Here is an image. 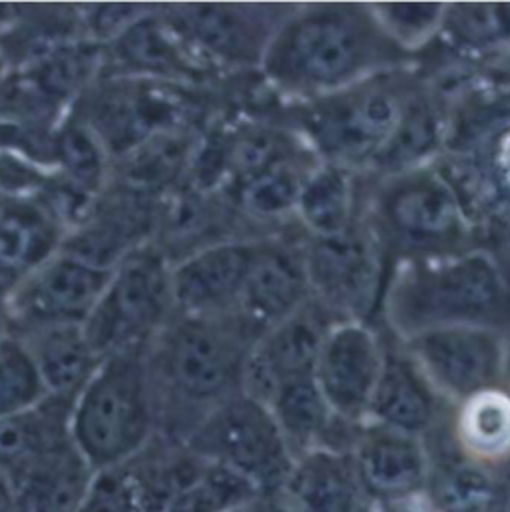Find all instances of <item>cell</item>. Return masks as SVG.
I'll return each instance as SVG.
<instances>
[{
	"instance_id": "15",
	"label": "cell",
	"mask_w": 510,
	"mask_h": 512,
	"mask_svg": "<svg viewBox=\"0 0 510 512\" xmlns=\"http://www.w3.org/2000/svg\"><path fill=\"white\" fill-rule=\"evenodd\" d=\"M295 6L198 4L180 10L186 32L210 54L234 64H261L265 48Z\"/></svg>"
},
{
	"instance_id": "8",
	"label": "cell",
	"mask_w": 510,
	"mask_h": 512,
	"mask_svg": "<svg viewBox=\"0 0 510 512\" xmlns=\"http://www.w3.org/2000/svg\"><path fill=\"white\" fill-rule=\"evenodd\" d=\"M170 299V275L162 257L150 250L124 257L82 329L94 355L108 359L132 353V345L160 323Z\"/></svg>"
},
{
	"instance_id": "7",
	"label": "cell",
	"mask_w": 510,
	"mask_h": 512,
	"mask_svg": "<svg viewBox=\"0 0 510 512\" xmlns=\"http://www.w3.org/2000/svg\"><path fill=\"white\" fill-rule=\"evenodd\" d=\"M182 443L250 481L259 495L279 493L295 465L267 405L244 393L210 411Z\"/></svg>"
},
{
	"instance_id": "28",
	"label": "cell",
	"mask_w": 510,
	"mask_h": 512,
	"mask_svg": "<svg viewBox=\"0 0 510 512\" xmlns=\"http://www.w3.org/2000/svg\"><path fill=\"white\" fill-rule=\"evenodd\" d=\"M441 32L463 52L489 54L510 46V4H447Z\"/></svg>"
},
{
	"instance_id": "37",
	"label": "cell",
	"mask_w": 510,
	"mask_h": 512,
	"mask_svg": "<svg viewBox=\"0 0 510 512\" xmlns=\"http://www.w3.org/2000/svg\"><path fill=\"white\" fill-rule=\"evenodd\" d=\"M44 184V176L40 170L14 154H0V194L18 196L28 190H36Z\"/></svg>"
},
{
	"instance_id": "30",
	"label": "cell",
	"mask_w": 510,
	"mask_h": 512,
	"mask_svg": "<svg viewBox=\"0 0 510 512\" xmlns=\"http://www.w3.org/2000/svg\"><path fill=\"white\" fill-rule=\"evenodd\" d=\"M48 399L36 363L26 347L0 341V419L26 413Z\"/></svg>"
},
{
	"instance_id": "2",
	"label": "cell",
	"mask_w": 510,
	"mask_h": 512,
	"mask_svg": "<svg viewBox=\"0 0 510 512\" xmlns=\"http://www.w3.org/2000/svg\"><path fill=\"white\" fill-rule=\"evenodd\" d=\"M385 317L399 341L457 325L510 335L509 277L483 250L405 259L385 291Z\"/></svg>"
},
{
	"instance_id": "11",
	"label": "cell",
	"mask_w": 510,
	"mask_h": 512,
	"mask_svg": "<svg viewBox=\"0 0 510 512\" xmlns=\"http://www.w3.org/2000/svg\"><path fill=\"white\" fill-rule=\"evenodd\" d=\"M385 361V343L361 321L335 323L321 345L313 379L331 413L351 425L367 421Z\"/></svg>"
},
{
	"instance_id": "38",
	"label": "cell",
	"mask_w": 510,
	"mask_h": 512,
	"mask_svg": "<svg viewBox=\"0 0 510 512\" xmlns=\"http://www.w3.org/2000/svg\"><path fill=\"white\" fill-rule=\"evenodd\" d=\"M371 512H437L429 503V499L423 495L413 497H401V499H389V501H375Z\"/></svg>"
},
{
	"instance_id": "21",
	"label": "cell",
	"mask_w": 510,
	"mask_h": 512,
	"mask_svg": "<svg viewBox=\"0 0 510 512\" xmlns=\"http://www.w3.org/2000/svg\"><path fill=\"white\" fill-rule=\"evenodd\" d=\"M94 471L72 443L40 457L10 481L18 512H78Z\"/></svg>"
},
{
	"instance_id": "9",
	"label": "cell",
	"mask_w": 510,
	"mask_h": 512,
	"mask_svg": "<svg viewBox=\"0 0 510 512\" xmlns=\"http://www.w3.org/2000/svg\"><path fill=\"white\" fill-rule=\"evenodd\" d=\"M507 337L485 327L457 325L417 333L401 341V347L455 407L487 389L503 387Z\"/></svg>"
},
{
	"instance_id": "14",
	"label": "cell",
	"mask_w": 510,
	"mask_h": 512,
	"mask_svg": "<svg viewBox=\"0 0 510 512\" xmlns=\"http://www.w3.org/2000/svg\"><path fill=\"white\" fill-rule=\"evenodd\" d=\"M351 455L363 489L373 503L425 493L431 467L425 439L363 423Z\"/></svg>"
},
{
	"instance_id": "29",
	"label": "cell",
	"mask_w": 510,
	"mask_h": 512,
	"mask_svg": "<svg viewBox=\"0 0 510 512\" xmlns=\"http://www.w3.org/2000/svg\"><path fill=\"white\" fill-rule=\"evenodd\" d=\"M259 497L257 489L234 471L206 461L202 471L162 512H238Z\"/></svg>"
},
{
	"instance_id": "24",
	"label": "cell",
	"mask_w": 510,
	"mask_h": 512,
	"mask_svg": "<svg viewBox=\"0 0 510 512\" xmlns=\"http://www.w3.org/2000/svg\"><path fill=\"white\" fill-rule=\"evenodd\" d=\"M355 206L353 172L323 162L303 180L293 212L311 238H335L355 226Z\"/></svg>"
},
{
	"instance_id": "41",
	"label": "cell",
	"mask_w": 510,
	"mask_h": 512,
	"mask_svg": "<svg viewBox=\"0 0 510 512\" xmlns=\"http://www.w3.org/2000/svg\"><path fill=\"white\" fill-rule=\"evenodd\" d=\"M0 512H18L14 483L4 473H0Z\"/></svg>"
},
{
	"instance_id": "16",
	"label": "cell",
	"mask_w": 510,
	"mask_h": 512,
	"mask_svg": "<svg viewBox=\"0 0 510 512\" xmlns=\"http://www.w3.org/2000/svg\"><path fill=\"white\" fill-rule=\"evenodd\" d=\"M449 405L429 383L419 365L399 345H385V361L373 391L367 421L413 437L427 439L449 417Z\"/></svg>"
},
{
	"instance_id": "35",
	"label": "cell",
	"mask_w": 510,
	"mask_h": 512,
	"mask_svg": "<svg viewBox=\"0 0 510 512\" xmlns=\"http://www.w3.org/2000/svg\"><path fill=\"white\" fill-rule=\"evenodd\" d=\"M62 162L84 188H92L100 178V154L94 140L78 128H70L62 134L58 144Z\"/></svg>"
},
{
	"instance_id": "39",
	"label": "cell",
	"mask_w": 510,
	"mask_h": 512,
	"mask_svg": "<svg viewBox=\"0 0 510 512\" xmlns=\"http://www.w3.org/2000/svg\"><path fill=\"white\" fill-rule=\"evenodd\" d=\"M491 512H510V461L497 469V495Z\"/></svg>"
},
{
	"instance_id": "5",
	"label": "cell",
	"mask_w": 510,
	"mask_h": 512,
	"mask_svg": "<svg viewBox=\"0 0 510 512\" xmlns=\"http://www.w3.org/2000/svg\"><path fill=\"white\" fill-rule=\"evenodd\" d=\"M371 220L369 232L379 246L399 250L409 256L405 259L467 252L471 218L441 170L429 164L385 176L373 200Z\"/></svg>"
},
{
	"instance_id": "40",
	"label": "cell",
	"mask_w": 510,
	"mask_h": 512,
	"mask_svg": "<svg viewBox=\"0 0 510 512\" xmlns=\"http://www.w3.org/2000/svg\"><path fill=\"white\" fill-rule=\"evenodd\" d=\"M244 512H295V509L279 495H259L254 503H250Z\"/></svg>"
},
{
	"instance_id": "18",
	"label": "cell",
	"mask_w": 510,
	"mask_h": 512,
	"mask_svg": "<svg viewBox=\"0 0 510 512\" xmlns=\"http://www.w3.org/2000/svg\"><path fill=\"white\" fill-rule=\"evenodd\" d=\"M112 275L74 257L54 259L32 275L16 301V311L36 323L74 325L90 315Z\"/></svg>"
},
{
	"instance_id": "4",
	"label": "cell",
	"mask_w": 510,
	"mask_h": 512,
	"mask_svg": "<svg viewBox=\"0 0 510 512\" xmlns=\"http://www.w3.org/2000/svg\"><path fill=\"white\" fill-rule=\"evenodd\" d=\"M156 405L146 365L134 353L104 359L76 395L70 441L96 471L124 467L152 441Z\"/></svg>"
},
{
	"instance_id": "17",
	"label": "cell",
	"mask_w": 510,
	"mask_h": 512,
	"mask_svg": "<svg viewBox=\"0 0 510 512\" xmlns=\"http://www.w3.org/2000/svg\"><path fill=\"white\" fill-rule=\"evenodd\" d=\"M311 299L303 248L259 244L248 281L242 291L238 315L261 337Z\"/></svg>"
},
{
	"instance_id": "36",
	"label": "cell",
	"mask_w": 510,
	"mask_h": 512,
	"mask_svg": "<svg viewBox=\"0 0 510 512\" xmlns=\"http://www.w3.org/2000/svg\"><path fill=\"white\" fill-rule=\"evenodd\" d=\"M126 48L140 64L156 68L180 66V56L170 40L152 26H140L126 38Z\"/></svg>"
},
{
	"instance_id": "31",
	"label": "cell",
	"mask_w": 510,
	"mask_h": 512,
	"mask_svg": "<svg viewBox=\"0 0 510 512\" xmlns=\"http://www.w3.org/2000/svg\"><path fill=\"white\" fill-rule=\"evenodd\" d=\"M445 6L435 2H379L371 4V10L387 36L409 52L441 32Z\"/></svg>"
},
{
	"instance_id": "26",
	"label": "cell",
	"mask_w": 510,
	"mask_h": 512,
	"mask_svg": "<svg viewBox=\"0 0 510 512\" xmlns=\"http://www.w3.org/2000/svg\"><path fill=\"white\" fill-rule=\"evenodd\" d=\"M441 142H445V128L439 122L437 108L423 94L413 92L395 132L371 168L395 176L427 166L429 156Z\"/></svg>"
},
{
	"instance_id": "6",
	"label": "cell",
	"mask_w": 510,
	"mask_h": 512,
	"mask_svg": "<svg viewBox=\"0 0 510 512\" xmlns=\"http://www.w3.org/2000/svg\"><path fill=\"white\" fill-rule=\"evenodd\" d=\"M413 92L395 72L377 74L341 92L315 98L305 128L325 162L351 172L371 168L395 132Z\"/></svg>"
},
{
	"instance_id": "1",
	"label": "cell",
	"mask_w": 510,
	"mask_h": 512,
	"mask_svg": "<svg viewBox=\"0 0 510 512\" xmlns=\"http://www.w3.org/2000/svg\"><path fill=\"white\" fill-rule=\"evenodd\" d=\"M405 58L371 4L295 6L271 36L261 70L279 90L309 100L341 92Z\"/></svg>"
},
{
	"instance_id": "34",
	"label": "cell",
	"mask_w": 510,
	"mask_h": 512,
	"mask_svg": "<svg viewBox=\"0 0 510 512\" xmlns=\"http://www.w3.org/2000/svg\"><path fill=\"white\" fill-rule=\"evenodd\" d=\"M483 158L477 164L483 188L510 208V124L481 144Z\"/></svg>"
},
{
	"instance_id": "27",
	"label": "cell",
	"mask_w": 510,
	"mask_h": 512,
	"mask_svg": "<svg viewBox=\"0 0 510 512\" xmlns=\"http://www.w3.org/2000/svg\"><path fill=\"white\" fill-rule=\"evenodd\" d=\"M54 242V228L34 206L0 194V289L8 287L22 267L42 261Z\"/></svg>"
},
{
	"instance_id": "13",
	"label": "cell",
	"mask_w": 510,
	"mask_h": 512,
	"mask_svg": "<svg viewBox=\"0 0 510 512\" xmlns=\"http://www.w3.org/2000/svg\"><path fill=\"white\" fill-rule=\"evenodd\" d=\"M257 246L254 242H224L180 263L170 275L174 303L192 317L238 313Z\"/></svg>"
},
{
	"instance_id": "12",
	"label": "cell",
	"mask_w": 510,
	"mask_h": 512,
	"mask_svg": "<svg viewBox=\"0 0 510 512\" xmlns=\"http://www.w3.org/2000/svg\"><path fill=\"white\" fill-rule=\"evenodd\" d=\"M335 323L311 297L293 315L263 331L248 353L242 393L267 405L281 383L311 377L325 335Z\"/></svg>"
},
{
	"instance_id": "10",
	"label": "cell",
	"mask_w": 510,
	"mask_h": 512,
	"mask_svg": "<svg viewBox=\"0 0 510 512\" xmlns=\"http://www.w3.org/2000/svg\"><path fill=\"white\" fill-rule=\"evenodd\" d=\"M303 263L311 297L337 323H365L381 289V246L369 228L355 224L335 238H311Z\"/></svg>"
},
{
	"instance_id": "43",
	"label": "cell",
	"mask_w": 510,
	"mask_h": 512,
	"mask_svg": "<svg viewBox=\"0 0 510 512\" xmlns=\"http://www.w3.org/2000/svg\"><path fill=\"white\" fill-rule=\"evenodd\" d=\"M4 12H6V8H2V6H0V18L4 16Z\"/></svg>"
},
{
	"instance_id": "22",
	"label": "cell",
	"mask_w": 510,
	"mask_h": 512,
	"mask_svg": "<svg viewBox=\"0 0 510 512\" xmlns=\"http://www.w3.org/2000/svg\"><path fill=\"white\" fill-rule=\"evenodd\" d=\"M449 433L457 451L483 467L499 469L510 461V393L487 389L453 407Z\"/></svg>"
},
{
	"instance_id": "32",
	"label": "cell",
	"mask_w": 510,
	"mask_h": 512,
	"mask_svg": "<svg viewBox=\"0 0 510 512\" xmlns=\"http://www.w3.org/2000/svg\"><path fill=\"white\" fill-rule=\"evenodd\" d=\"M305 176L287 168L285 162H267L257 168L242 192L244 206L257 218H277L295 210V200Z\"/></svg>"
},
{
	"instance_id": "44",
	"label": "cell",
	"mask_w": 510,
	"mask_h": 512,
	"mask_svg": "<svg viewBox=\"0 0 510 512\" xmlns=\"http://www.w3.org/2000/svg\"><path fill=\"white\" fill-rule=\"evenodd\" d=\"M238 512H244V509H242V511H238Z\"/></svg>"
},
{
	"instance_id": "20",
	"label": "cell",
	"mask_w": 510,
	"mask_h": 512,
	"mask_svg": "<svg viewBox=\"0 0 510 512\" xmlns=\"http://www.w3.org/2000/svg\"><path fill=\"white\" fill-rule=\"evenodd\" d=\"M429 477L425 497L437 512H491L497 495V469L465 459L449 433V419L427 439Z\"/></svg>"
},
{
	"instance_id": "3",
	"label": "cell",
	"mask_w": 510,
	"mask_h": 512,
	"mask_svg": "<svg viewBox=\"0 0 510 512\" xmlns=\"http://www.w3.org/2000/svg\"><path fill=\"white\" fill-rule=\"evenodd\" d=\"M257 339L238 313L186 315L164 333L146 367L154 405L164 399L192 415V431L210 411L242 393L244 365Z\"/></svg>"
},
{
	"instance_id": "33",
	"label": "cell",
	"mask_w": 510,
	"mask_h": 512,
	"mask_svg": "<svg viewBox=\"0 0 510 512\" xmlns=\"http://www.w3.org/2000/svg\"><path fill=\"white\" fill-rule=\"evenodd\" d=\"M78 512H146L128 467L96 471Z\"/></svg>"
},
{
	"instance_id": "23",
	"label": "cell",
	"mask_w": 510,
	"mask_h": 512,
	"mask_svg": "<svg viewBox=\"0 0 510 512\" xmlns=\"http://www.w3.org/2000/svg\"><path fill=\"white\" fill-rule=\"evenodd\" d=\"M68 399L48 397L38 407L0 419V473L10 479L40 457L72 443Z\"/></svg>"
},
{
	"instance_id": "19",
	"label": "cell",
	"mask_w": 510,
	"mask_h": 512,
	"mask_svg": "<svg viewBox=\"0 0 510 512\" xmlns=\"http://www.w3.org/2000/svg\"><path fill=\"white\" fill-rule=\"evenodd\" d=\"M279 495L295 512H371L351 453L317 449L299 459Z\"/></svg>"
},
{
	"instance_id": "25",
	"label": "cell",
	"mask_w": 510,
	"mask_h": 512,
	"mask_svg": "<svg viewBox=\"0 0 510 512\" xmlns=\"http://www.w3.org/2000/svg\"><path fill=\"white\" fill-rule=\"evenodd\" d=\"M28 351L48 397L74 401L98 369V357L76 325L50 327Z\"/></svg>"
},
{
	"instance_id": "42",
	"label": "cell",
	"mask_w": 510,
	"mask_h": 512,
	"mask_svg": "<svg viewBox=\"0 0 510 512\" xmlns=\"http://www.w3.org/2000/svg\"><path fill=\"white\" fill-rule=\"evenodd\" d=\"M503 387L510 393V335L507 337V349H505V365H503Z\"/></svg>"
}]
</instances>
